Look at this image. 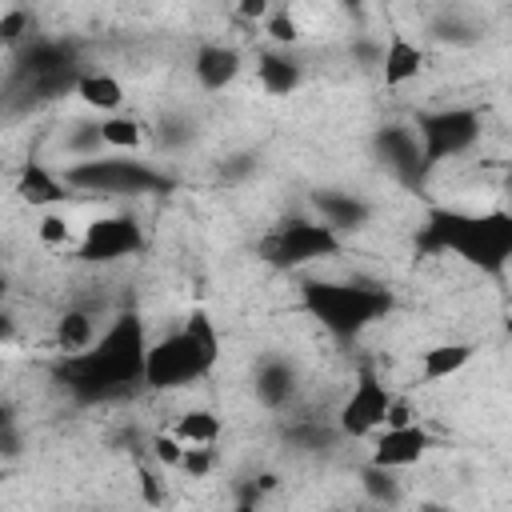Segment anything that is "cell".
Returning <instances> with one entry per match:
<instances>
[{"label":"cell","instance_id":"cell-1","mask_svg":"<svg viewBox=\"0 0 512 512\" xmlns=\"http://www.w3.org/2000/svg\"><path fill=\"white\" fill-rule=\"evenodd\" d=\"M144 360H148L144 320L136 312H120L88 352L68 356L64 376L84 400H100L128 392L132 384H144Z\"/></svg>","mask_w":512,"mask_h":512},{"label":"cell","instance_id":"cell-2","mask_svg":"<svg viewBox=\"0 0 512 512\" xmlns=\"http://www.w3.org/2000/svg\"><path fill=\"white\" fill-rule=\"evenodd\" d=\"M424 252H456L460 260L476 264L488 276H500L512 260V212H456V208H432L428 224L420 232Z\"/></svg>","mask_w":512,"mask_h":512},{"label":"cell","instance_id":"cell-3","mask_svg":"<svg viewBox=\"0 0 512 512\" xmlns=\"http://www.w3.org/2000/svg\"><path fill=\"white\" fill-rule=\"evenodd\" d=\"M304 312L320 320L332 336H356L372 320H380L392 308V296L372 284H332V280H312L300 288Z\"/></svg>","mask_w":512,"mask_h":512},{"label":"cell","instance_id":"cell-4","mask_svg":"<svg viewBox=\"0 0 512 512\" xmlns=\"http://www.w3.org/2000/svg\"><path fill=\"white\" fill-rule=\"evenodd\" d=\"M260 260L272 264V268H304L312 260H328L340 252V232L328 228L324 220H288V224H276L264 240H260Z\"/></svg>","mask_w":512,"mask_h":512},{"label":"cell","instance_id":"cell-5","mask_svg":"<svg viewBox=\"0 0 512 512\" xmlns=\"http://www.w3.org/2000/svg\"><path fill=\"white\" fill-rule=\"evenodd\" d=\"M212 364L200 356V348L192 344V336L184 328L168 332L164 340H152L148 344V360H144V388H156V392H172V388H184L200 376H208Z\"/></svg>","mask_w":512,"mask_h":512},{"label":"cell","instance_id":"cell-6","mask_svg":"<svg viewBox=\"0 0 512 512\" xmlns=\"http://www.w3.org/2000/svg\"><path fill=\"white\" fill-rule=\"evenodd\" d=\"M416 132L424 144V164H440L452 156H464L480 140V112L476 108H440V112H420Z\"/></svg>","mask_w":512,"mask_h":512},{"label":"cell","instance_id":"cell-7","mask_svg":"<svg viewBox=\"0 0 512 512\" xmlns=\"http://www.w3.org/2000/svg\"><path fill=\"white\" fill-rule=\"evenodd\" d=\"M392 400H396V396H392L388 384L376 376V368L360 364L356 384H352V392L344 396V404H340V412H336L340 436H352V440H356V436H372L376 428H384Z\"/></svg>","mask_w":512,"mask_h":512},{"label":"cell","instance_id":"cell-8","mask_svg":"<svg viewBox=\"0 0 512 512\" xmlns=\"http://www.w3.org/2000/svg\"><path fill=\"white\" fill-rule=\"evenodd\" d=\"M64 180L72 188H84V192H100V196H120V192H148V188H160V176L148 172L144 164L136 160H108V156H92V160H80L64 172Z\"/></svg>","mask_w":512,"mask_h":512},{"label":"cell","instance_id":"cell-9","mask_svg":"<svg viewBox=\"0 0 512 512\" xmlns=\"http://www.w3.org/2000/svg\"><path fill=\"white\" fill-rule=\"evenodd\" d=\"M140 248H144V232L132 216H100L84 228V236L76 244V256L84 264H112V260L136 256Z\"/></svg>","mask_w":512,"mask_h":512},{"label":"cell","instance_id":"cell-10","mask_svg":"<svg viewBox=\"0 0 512 512\" xmlns=\"http://www.w3.org/2000/svg\"><path fill=\"white\" fill-rule=\"evenodd\" d=\"M428 444H432V436H428L416 420H408V424H388V428L376 436L368 464H380V468H392V472H396V468H412L416 460H424Z\"/></svg>","mask_w":512,"mask_h":512},{"label":"cell","instance_id":"cell-11","mask_svg":"<svg viewBox=\"0 0 512 512\" xmlns=\"http://www.w3.org/2000/svg\"><path fill=\"white\" fill-rule=\"evenodd\" d=\"M376 152H380V160H384L400 180H408V184L428 172L420 132H412V128H400V124L380 128V132H376Z\"/></svg>","mask_w":512,"mask_h":512},{"label":"cell","instance_id":"cell-12","mask_svg":"<svg viewBox=\"0 0 512 512\" xmlns=\"http://www.w3.org/2000/svg\"><path fill=\"white\" fill-rule=\"evenodd\" d=\"M192 76L204 92H224L240 76V52L232 44H200L192 60Z\"/></svg>","mask_w":512,"mask_h":512},{"label":"cell","instance_id":"cell-13","mask_svg":"<svg viewBox=\"0 0 512 512\" xmlns=\"http://www.w3.org/2000/svg\"><path fill=\"white\" fill-rule=\"evenodd\" d=\"M16 192H20V200L32 204V208H52V204H64V200L72 196V184H68L64 176H56L48 164L28 160V164L20 168V176H16Z\"/></svg>","mask_w":512,"mask_h":512},{"label":"cell","instance_id":"cell-14","mask_svg":"<svg viewBox=\"0 0 512 512\" xmlns=\"http://www.w3.org/2000/svg\"><path fill=\"white\" fill-rule=\"evenodd\" d=\"M420 68H424L420 44H412L404 32H392L384 52H380V80H384V88H400V84L416 80Z\"/></svg>","mask_w":512,"mask_h":512},{"label":"cell","instance_id":"cell-15","mask_svg":"<svg viewBox=\"0 0 512 512\" xmlns=\"http://www.w3.org/2000/svg\"><path fill=\"white\" fill-rule=\"evenodd\" d=\"M256 76H260V88L268 96H292L300 88V80H304V68L288 48H276V52H260Z\"/></svg>","mask_w":512,"mask_h":512},{"label":"cell","instance_id":"cell-16","mask_svg":"<svg viewBox=\"0 0 512 512\" xmlns=\"http://www.w3.org/2000/svg\"><path fill=\"white\" fill-rule=\"evenodd\" d=\"M312 204H316L320 220L328 228H336V232H356V228H364L372 220V208L360 196H348V192H316Z\"/></svg>","mask_w":512,"mask_h":512},{"label":"cell","instance_id":"cell-17","mask_svg":"<svg viewBox=\"0 0 512 512\" xmlns=\"http://www.w3.org/2000/svg\"><path fill=\"white\" fill-rule=\"evenodd\" d=\"M252 388H256V400L264 408H284L292 400V392H296V368L288 360L272 356V360H264L256 368V384Z\"/></svg>","mask_w":512,"mask_h":512},{"label":"cell","instance_id":"cell-18","mask_svg":"<svg viewBox=\"0 0 512 512\" xmlns=\"http://www.w3.org/2000/svg\"><path fill=\"white\" fill-rule=\"evenodd\" d=\"M472 356H476V348H472V344H464V340L432 344V348H424V352H420V376H424L428 384L448 380V376H456Z\"/></svg>","mask_w":512,"mask_h":512},{"label":"cell","instance_id":"cell-19","mask_svg":"<svg viewBox=\"0 0 512 512\" xmlns=\"http://www.w3.org/2000/svg\"><path fill=\"white\" fill-rule=\"evenodd\" d=\"M76 96L96 112H116L124 104V84L112 72H80Z\"/></svg>","mask_w":512,"mask_h":512},{"label":"cell","instance_id":"cell-20","mask_svg":"<svg viewBox=\"0 0 512 512\" xmlns=\"http://www.w3.org/2000/svg\"><path fill=\"white\" fill-rule=\"evenodd\" d=\"M96 344V320L92 312L84 308H68L60 320H56V348L64 356H76V352H88Z\"/></svg>","mask_w":512,"mask_h":512},{"label":"cell","instance_id":"cell-21","mask_svg":"<svg viewBox=\"0 0 512 512\" xmlns=\"http://www.w3.org/2000/svg\"><path fill=\"white\" fill-rule=\"evenodd\" d=\"M172 432L184 440V444H216L220 440V416L208 412V408H188L176 416Z\"/></svg>","mask_w":512,"mask_h":512},{"label":"cell","instance_id":"cell-22","mask_svg":"<svg viewBox=\"0 0 512 512\" xmlns=\"http://www.w3.org/2000/svg\"><path fill=\"white\" fill-rule=\"evenodd\" d=\"M100 140H104L108 148H116V152H136V148L144 144V128H140L136 116L112 112L108 120H100Z\"/></svg>","mask_w":512,"mask_h":512},{"label":"cell","instance_id":"cell-23","mask_svg":"<svg viewBox=\"0 0 512 512\" xmlns=\"http://www.w3.org/2000/svg\"><path fill=\"white\" fill-rule=\"evenodd\" d=\"M188 336H192V344L200 348V356L208 360V364H216L220 360V336H216V324L208 320V312L204 308H192L188 316H184V324H180Z\"/></svg>","mask_w":512,"mask_h":512},{"label":"cell","instance_id":"cell-24","mask_svg":"<svg viewBox=\"0 0 512 512\" xmlns=\"http://www.w3.org/2000/svg\"><path fill=\"white\" fill-rule=\"evenodd\" d=\"M360 484H364V492H368L372 500H380V504H396V500H400V488H396V476H392V468L368 464V468L360 472Z\"/></svg>","mask_w":512,"mask_h":512},{"label":"cell","instance_id":"cell-25","mask_svg":"<svg viewBox=\"0 0 512 512\" xmlns=\"http://www.w3.org/2000/svg\"><path fill=\"white\" fill-rule=\"evenodd\" d=\"M36 236H40L44 248H68L72 244V224L60 212H44L40 224H36Z\"/></svg>","mask_w":512,"mask_h":512},{"label":"cell","instance_id":"cell-26","mask_svg":"<svg viewBox=\"0 0 512 512\" xmlns=\"http://www.w3.org/2000/svg\"><path fill=\"white\" fill-rule=\"evenodd\" d=\"M216 456H212V444H188L184 448V460H180V472H188L192 480H204L212 472Z\"/></svg>","mask_w":512,"mask_h":512},{"label":"cell","instance_id":"cell-27","mask_svg":"<svg viewBox=\"0 0 512 512\" xmlns=\"http://www.w3.org/2000/svg\"><path fill=\"white\" fill-rule=\"evenodd\" d=\"M28 24H32V20H28L24 8H8V12L0 16V44H4V48H16V44L28 36Z\"/></svg>","mask_w":512,"mask_h":512},{"label":"cell","instance_id":"cell-28","mask_svg":"<svg viewBox=\"0 0 512 512\" xmlns=\"http://www.w3.org/2000/svg\"><path fill=\"white\" fill-rule=\"evenodd\" d=\"M184 448H188V444H184L176 432H160V436H152V456H156L164 468H180Z\"/></svg>","mask_w":512,"mask_h":512},{"label":"cell","instance_id":"cell-29","mask_svg":"<svg viewBox=\"0 0 512 512\" xmlns=\"http://www.w3.org/2000/svg\"><path fill=\"white\" fill-rule=\"evenodd\" d=\"M136 480H140V496H144V504L160 508V504L168 500V488H164V476H160V472L140 468V472H136Z\"/></svg>","mask_w":512,"mask_h":512},{"label":"cell","instance_id":"cell-30","mask_svg":"<svg viewBox=\"0 0 512 512\" xmlns=\"http://www.w3.org/2000/svg\"><path fill=\"white\" fill-rule=\"evenodd\" d=\"M268 36H272V44L292 48V44L300 40V28H296V20H292L288 12H276V16L268 20Z\"/></svg>","mask_w":512,"mask_h":512},{"label":"cell","instance_id":"cell-31","mask_svg":"<svg viewBox=\"0 0 512 512\" xmlns=\"http://www.w3.org/2000/svg\"><path fill=\"white\" fill-rule=\"evenodd\" d=\"M268 8H272V0H236V12L244 20H260V16H268Z\"/></svg>","mask_w":512,"mask_h":512},{"label":"cell","instance_id":"cell-32","mask_svg":"<svg viewBox=\"0 0 512 512\" xmlns=\"http://www.w3.org/2000/svg\"><path fill=\"white\" fill-rule=\"evenodd\" d=\"M340 8L352 12V16H360V12H364V0H340Z\"/></svg>","mask_w":512,"mask_h":512},{"label":"cell","instance_id":"cell-33","mask_svg":"<svg viewBox=\"0 0 512 512\" xmlns=\"http://www.w3.org/2000/svg\"><path fill=\"white\" fill-rule=\"evenodd\" d=\"M508 192H512V176H508Z\"/></svg>","mask_w":512,"mask_h":512},{"label":"cell","instance_id":"cell-34","mask_svg":"<svg viewBox=\"0 0 512 512\" xmlns=\"http://www.w3.org/2000/svg\"><path fill=\"white\" fill-rule=\"evenodd\" d=\"M508 24H512V16H508Z\"/></svg>","mask_w":512,"mask_h":512}]
</instances>
